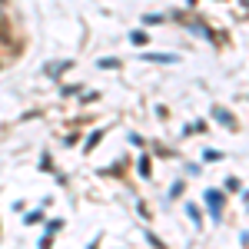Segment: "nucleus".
I'll return each instance as SVG.
<instances>
[{
	"instance_id": "nucleus-1",
	"label": "nucleus",
	"mask_w": 249,
	"mask_h": 249,
	"mask_svg": "<svg viewBox=\"0 0 249 249\" xmlns=\"http://www.w3.org/2000/svg\"><path fill=\"white\" fill-rule=\"evenodd\" d=\"M206 203L213 206V213H219V206H223V199H219V193H206Z\"/></svg>"
},
{
	"instance_id": "nucleus-2",
	"label": "nucleus",
	"mask_w": 249,
	"mask_h": 249,
	"mask_svg": "<svg viewBox=\"0 0 249 249\" xmlns=\"http://www.w3.org/2000/svg\"><path fill=\"white\" fill-rule=\"evenodd\" d=\"M0 10H3V0H0Z\"/></svg>"
}]
</instances>
